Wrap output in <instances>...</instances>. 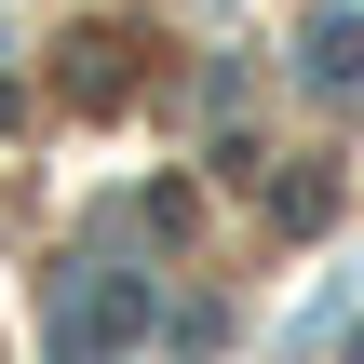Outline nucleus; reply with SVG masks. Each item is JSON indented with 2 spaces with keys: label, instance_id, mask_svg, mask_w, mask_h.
Instances as JSON below:
<instances>
[{
  "label": "nucleus",
  "instance_id": "3",
  "mask_svg": "<svg viewBox=\"0 0 364 364\" xmlns=\"http://www.w3.org/2000/svg\"><path fill=\"white\" fill-rule=\"evenodd\" d=\"M297 68H311V81H351V68H364V14H311Z\"/></svg>",
  "mask_w": 364,
  "mask_h": 364
},
{
  "label": "nucleus",
  "instance_id": "1",
  "mask_svg": "<svg viewBox=\"0 0 364 364\" xmlns=\"http://www.w3.org/2000/svg\"><path fill=\"white\" fill-rule=\"evenodd\" d=\"M135 54H149V41L81 27V41H68V95H81V108H122V95H135Z\"/></svg>",
  "mask_w": 364,
  "mask_h": 364
},
{
  "label": "nucleus",
  "instance_id": "2",
  "mask_svg": "<svg viewBox=\"0 0 364 364\" xmlns=\"http://www.w3.org/2000/svg\"><path fill=\"white\" fill-rule=\"evenodd\" d=\"M135 311H149V297H135V270H108V284H68V351H95V338L122 351V338H135Z\"/></svg>",
  "mask_w": 364,
  "mask_h": 364
}]
</instances>
